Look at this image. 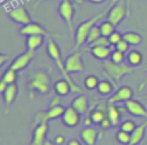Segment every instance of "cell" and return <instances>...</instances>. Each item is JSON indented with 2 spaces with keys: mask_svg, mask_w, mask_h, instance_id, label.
<instances>
[{
  "mask_svg": "<svg viewBox=\"0 0 147 145\" xmlns=\"http://www.w3.org/2000/svg\"><path fill=\"white\" fill-rule=\"evenodd\" d=\"M115 48L118 49V51H121V52H123V53H127V52L130 51V48H131V45H130L126 40L122 39L119 43H117V44L115 45Z\"/></svg>",
  "mask_w": 147,
  "mask_h": 145,
  "instance_id": "35",
  "label": "cell"
},
{
  "mask_svg": "<svg viewBox=\"0 0 147 145\" xmlns=\"http://www.w3.org/2000/svg\"><path fill=\"white\" fill-rule=\"evenodd\" d=\"M88 2V3H93V5H100V3H103L106 0H82V2Z\"/></svg>",
  "mask_w": 147,
  "mask_h": 145,
  "instance_id": "41",
  "label": "cell"
},
{
  "mask_svg": "<svg viewBox=\"0 0 147 145\" xmlns=\"http://www.w3.org/2000/svg\"><path fill=\"white\" fill-rule=\"evenodd\" d=\"M98 137H99V130L95 127L88 125L83 128L80 131V139L86 145H95Z\"/></svg>",
  "mask_w": 147,
  "mask_h": 145,
  "instance_id": "16",
  "label": "cell"
},
{
  "mask_svg": "<svg viewBox=\"0 0 147 145\" xmlns=\"http://www.w3.org/2000/svg\"><path fill=\"white\" fill-rule=\"evenodd\" d=\"M62 122L70 128H74L76 125H78V123L80 122V114L72 107V106H68L65 107L64 113L62 114Z\"/></svg>",
  "mask_w": 147,
  "mask_h": 145,
  "instance_id": "15",
  "label": "cell"
},
{
  "mask_svg": "<svg viewBox=\"0 0 147 145\" xmlns=\"http://www.w3.org/2000/svg\"><path fill=\"white\" fill-rule=\"evenodd\" d=\"M116 139H117V142L121 143L122 145H129L130 142H131V133L119 129V130L116 132Z\"/></svg>",
  "mask_w": 147,
  "mask_h": 145,
  "instance_id": "30",
  "label": "cell"
},
{
  "mask_svg": "<svg viewBox=\"0 0 147 145\" xmlns=\"http://www.w3.org/2000/svg\"><path fill=\"white\" fill-rule=\"evenodd\" d=\"M124 108L125 110L134 116V117H144V119H147V108L139 101V100H136V99H129L124 102Z\"/></svg>",
  "mask_w": 147,
  "mask_h": 145,
  "instance_id": "12",
  "label": "cell"
},
{
  "mask_svg": "<svg viewBox=\"0 0 147 145\" xmlns=\"http://www.w3.org/2000/svg\"><path fill=\"white\" fill-rule=\"evenodd\" d=\"M136 128H137L136 122H134L133 120H130V119L124 120V121H122V122L119 123V129H121V130H124V131H126V132H130V133L133 132Z\"/></svg>",
  "mask_w": 147,
  "mask_h": 145,
  "instance_id": "32",
  "label": "cell"
},
{
  "mask_svg": "<svg viewBox=\"0 0 147 145\" xmlns=\"http://www.w3.org/2000/svg\"><path fill=\"white\" fill-rule=\"evenodd\" d=\"M20 35L25 36V37L31 36V35H42V36H46V37H51V35L46 31V29L41 24H39L37 22H32V21L30 23L24 24V25L21 26Z\"/></svg>",
  "mask_w": 147,
  "mask_h": 145,
  "instance_id": "14",
  "label": "cell"
},
{
  "mask_svg": "<svg viewBox=\"0 0 147 145\" xmlns=\"http://www.w3.org/2000/svg\"><path fill=\"white\" fill-rule=\"evenodd\" d=\"M145 99H146V100H147V93H146V94H145Z\"/></svg>",
  "mask_w": 147,
  "mask_h": 145,
  "instance_id": "49",
  "label": "cell"
},
{
  "mask_svg": "<svg viewBox=\"0 0 147 145\" xmlns=\"http://www.w3.org/2000/svg\"><path fill=\"white\" fill-rule=\"evenodd\" d=\"M41 1H44V0H37V1H36V5L39 3V2H41Z\"/></svg>",
  "mask_w": 147,
  "mask_h": 145,
  "instance_id": "46",
  "label": "cell"
},
{
  "mask_svg": "<svg viewBox=\"0 0 147 145\" xmlns=\"http://www.w3.org/2000/svg\"><path fill=\"white\" fill-rule=\"evenodd\" d=\"M100 127H101L102 129H109L110 127H113V124H111V122H110V120H109V117H108V116H106V117H105V120L101 122Z\"/></svg>",
  "mask_w": 147,
  "mask_h": 145,
  "instance_id": "36",
  "label": "cell"
},
{
  "mask_svg": "<svg viewBox=\"0 0 147 145\" xmlns=\"http://www.w3.org/2000/svg\"><path fill=\"white\" fill-rule=\"evenodd\" d=\"M74 1H76L77 3H80V2H82V0H74Z\"/></svg>",
  "mask_w": 147,
  "mask_h": 145,
  "instance_id": "47",
  "label": "cell"
},
{
  "mask_svg": "<svg viewBox=\"0 0 147 145\" xmlns=\"http://www.w3.org/2000/svg\"><path fill=\"white\" fill-rule=\"evenodd\" d=\"M5 1H6V0H0V5H2V3L5 2Z\"/></svg>",
  "mask_w": 147,
  "mask_h": 145,
  "instance_id": "48",
  "label": "cell"
},
{
  "mask_svg": "<svg viewBox=\"0 0 147 145\" xmlns=\"http://www.w3.org/2000/svg\"><path fill=\"white\" fill-rule=\"evenodd\" d=\"M108 39H109L110 45H111V46H115L117 43H119V41L123 39V33H121L119 31L115 30V31H114V32L108 37Z\"/></svg>",
  "mask_w": 147,
  "mask_h": 145,
  "instance_id": "34",
  "label": "cell"
},
{
  "mask_svg": "<svg viewBox=\"0 0 147 145\" xmlns=\"http://www.w3.org/2000/svg\"><path fill=\"white\" fill-rule=\"evenodd\" d=\"M122 109L117 107L116 104L113 102H107V116L109 117L113 127L118 125L122 120Z\"/></svg>",
  "mask_w": 147,
  "mask_h": 145,
  "instance_id": "18",
  "label": "cell"
},
{
  "mask_svg": "<svg viewBox=\"0 0 147 145\" xmlns=\"http://www.w3.org/2000/svg\"><path fill=\"white\" fill-rule=\"evenodd\" d=\"M114 87L117 89L118 86L116 84H114L113 81H108V79H102L99 82L98 84V92L101 94V96H111L114 93Z\"/></svg>",
  "mask_w": 147,
  "mask_h": 145,
  "instance_id": "23",
  "label": "cell"
},
{
  "mask_svg": "<svg viewBox=\"0 0 147 145\" xmlns=\"http://www.w3.org/2000/svg\"><path fill=\"white\" fill-rule=\"evenodd\" d=\"M64 140H65L64 136H62V135H57V136L54 138V144H55V145H62V144L64 143Z\"/></svg>",
  "mask_w": 147,
  "mask_h": 145,
  "instance_id": "38",
  "label": "cell"
},
{
  "mask_svg": "<svg viewBox=\"0 0 147 145\" xmlns=\"http://www.w3.org/2000/svg\"><path fill=\"white\" fill-rule=\"evenodd\" d=\"M129 16H130V9L127 8V3L124 0H117V2H115L109 8L106 18L117 28Z\"/></svg>",
  "mask_w": 147,
  "mask_h": 145,
  "instance_id": "6",
  "label": "cell"
},
{
  "mask_svg": "<svg viewBox=\"0 0 147 145\" xmlns=\"http://www.w3.org/2000/svg\"><path fill=\"white\" fill-rule=\"evenodd\" d=\"M8 85H9V84H7V83L5 82V79L1 77V78H0V93L3 94V92L6 91V89H7Z\"/></svg>",
  "mask_w": 147,
  "mask_h": 145,
  "instance_id": "40",
  "label": "cell"
},
{
  "mask_svg": "<svg viewBox=\"0 0 147 145\" xmlns=\"http://www.w3.org/2000/svg\"><path fill=\"white\" fill-rule=\"evenodd\" d=\"M9 54H6V53H1L0 52V67H2L8 60H9Z\"/></svg>",
  "mask_w": 147,
  "mask_h": 145,
  "instance_id": "37",
  "label": "cell"
},
{
  "mask_svg": "<svg viewBox=\"0 0 147 145\" xmlns=\"http://www.w3.org/2000/svg\"><path fill=\"white\" fill-rule=\"evenodd\" d=\"M99 26H100V30H101L102 36H106V37H109L115 31V29H116V26L110 21H108L107 18L105 21H102Z\"/></svg>",
  "mask_w": 147,
  "mask_h": 145,
  "instance_id": "26",
  "label": "cell"
},
{
  "mask_svg": "<svg viewBox=\"0 0 147 145\" xmlns=\"http://www.w3.org/2000/svg\"><path fill=\"white\" fill-rule=\"evenodd\" d=\"M1 77L5 79V82L7 84H14L16 82V79H17V71L15 69H13L11 67H8L3 71V74H2Z\"/></svg>",
  "mask_w": 147,
  "mask_h": 145,
  "instance_id": "27",
  "label": "cell"
},
{
  "mask_svg": "<svg viewBox=\"0 0 147 145\" xmlns=\"http://www.w3.org/2000/svg\"><path fill=\"white\" fill-rule=\"evenodd\" d=\"M47 132H48L47 122L42 121V122H39L38 124H36L33 128V135H32V139H31L30 145H44L46 139H47L46 138Z\"/></svg>",
  "mask_w": 147,
  "mask_h": 145,
  "instance_id": "13",
  "label": "cell"
},
{
  "mask_svg": "<svg viewBox=\"0 0 147 145\" xmlns=\"http://www.w3.org/2000/svg\"><path fill=\"white\" fill-rule=\"evenodd\" d=\"M57 13L61 16V18L68 25L71 43L74 45V37H75V28H74V17H75V5L72 3V0H62L57 7Z\"/></svg>",
  "mask_w": 147,
  "mask_h": 145,
  "instance_id": "5",
  "label": "cell"
},
{
  "mask_svg": "<svg viewBox=\"0 0 147 145\" xmlns=\"http://www.w3.org/2000/svg\"><path fill=\"white\" fill-rule=\"evenodd\" d=\"M51 87V77L45 70H37L30 77L28 82V90L30 92V98H33V93L38 92L40 94H47Z\"/></svg>",
  "mask_w": 147,
  "mask_h": 145,
  "instance_id": "4",
  "label": "cell"
},
{
  "mask_svg": "<svg viewBox=\"0 0 147 145\" xmlns=\"http://www.w3.org/2000/svg\"><path fill=\"white\" fill-rule=\"evenodd\" d=\"M64 110H65V108L62 105H56V106L49 107L47 110H44V112H40L39 114H37L33 125H36V124H38L39 122H42V121L48 122L49 120H54V119L61 117L62 114L64 113Z\"/></svg>",
  "mask_w": 147,
  "mask_h": 145,
  "instance_id": "9",
  "label": "cell"
},
{
  "mask_svg": "<svg viewBox=\"0 0 147 145\" xmlns=\"http://www.w3.org/2000/svg\"><path fill=\"white\" fill-rule=\"evenodd\" d=\"M139 145H142V144H139Z\"/></svg>",
  "mask_w": 147,
  "mask_h": 145,
  "instance_id": "50",
  "label": "cell"
},
{
  "mask_svg": "<svg viewBox=\"0 0 147 145\" xmlns=\"http://www.w3.org/2000/svg\"><path fill=\"white\" fill-rule=\"evenodd\" d=\"M90 53L98 60L105 61L110 58L111 54V47L110 46H94L88 48Z\"/></svg>",
  "mask_w": 147,
  "mask_h": 145,
  "instance_id": "19",
  "label": "cell"
},
{
  "mask_svg": "<svg viewBox=\"0 0 147 145\" xmlns=\"http://www.w3.org/2000/svg\"><path fill=\"white\" fill-rule=\"evenodd\" d=\"M7 16L11 21H14L15 23L21 24V25H24V24H28L31 22V16H30L26 7L23 5H18V6L13 7L7 13Z\"/></svg>",
  "mask_w": 147,
  "mask_h": 145,
  "instance_id": "8",
  "label": "cell"
},
{
  "mask_svg": "<svg viewBox=\"0 0 147 145\" xmlns=\"http://www.w3.org/2000/svg\"><path fill=\"white\" fill-rule=\"evenodd\" d=\"M144 61V55L138 49H130L127 53H126V62L132 66V67H136L138 68Z\"/></svg>",
  "mask_w": 147,
  "mask_h": 145,
  "instance_id": "22",
  "label": "cell"
},
{
  "mask_svg": "<svg viewBox=\"0 0 147 145\" xmlns=\"http://www.w3.org/2000/svg\"><path fill=\"white\" fill-rule=\"evenodd\" d=\"M17 91L18 87L16 85V83L14 84H9L6 89V91L3 92V98H5V104H6V110H8L9 106L15 101L16 96H17Z\"/></svg>",
  "mask_w": 147,
  "mask_h": 145,
  "instance_id": "21",
  "label": "cell"
},
{
  "mask_svg": "<svg viewBox=\"0 0 147 145\" xmlns=\"http://www.w3.org/2000/svg\"><path fill=\"white\" fill-rule=\"evenodd\" d=\"M44 145H55V144H54V142H52V140H49V139H46V142H45Z\"/></svg>",
  "mask_w": 147,
  "mask_h": 145,
  "instance_id": "45",
  "label": "cell"
},
{
  "mask_svg": "<svg viewBox=\"0 0 147 145\" xmlns=\"http://www.w3.org/2000/svg\"><path fill=\"white\" fill-rule=\"evenodd\" d=\"M109 60H111L115 63H123L126 60V55H125V53H123V52H121V51L115 48L114 51H111Z\"/></svg>",
  "mask_w": 147,
  "mask_h": 145,
  "instance_id": "31",
  "label": "cell"
},
{
  "mask_svg": "<svg viewBox=\"0 0 147 145\" xmlns=\"http://www.w3.org/2000/svg\"><path fill=\"white\" fill-rule=\"evenodd\" d=\"M36 56V52L30 51V49H25L24 52H22L21 54H18L10 63L9 67H11L13 69H15L16 71H21L23 69H25L30 62L34 59Z\"/></svg>",
  "mask_w": 147,
  "mask_h": 145,
  "instance_id": "10",
  "label": "cell"
},
{
  "mask_svg": "<svg viewBox=\"0 0 147 145\" xmlns=\"http://www.w3.org/2000/svg\"><path fill=\"white\" fill-rule=\"evenodd\" d=\"M99 78L98 76L95 75H88L85 77L84 79V86L87 89V90H94L98 87V84H99Z\"/></svg>",
  "mask_w": 147,
  "mask_h": 145,
  "instance_id": "28",
  "label": "cell"
},
{
  "mask_svg": "<svg viewBox=\"0 0 147 145\" xmlns=\"http://www.w3.org/2000/svg\"><path fill=\"white\" fill-rule=\"evenodd\" d=\"M54 91L56 92V94L62 97V96H68L70 92H72V89H71L70 83L65 78H62V79H59L55 82Z\"/></svg>",
  "mask_w": 147,
  "mask_h": 145,
  "instance_id": "24",
  "label": "cell"
},
{
  "mask_svg": "<svg viewBox=\"0 0 147 145\" xmlns=\"http://www.w3.org/2000/svg\"><path fill=\"white\" fill-rule=\"evenodd\" d=\"M103 72L105 75L113 81L114 83H118L121 82V79L123 77H125L126 75L133 72V70L136 69V67L130 66L127 62H123V63H115L111 60H105L103 61Z\"/></svg>",
  "mask_w": 147,
  "mask_h": 145,
  "instance_id": "3",
  "label": "cell"
},
{
  "mask_svg": "<svg viewBox=\"0 0 147 145\" xmlns=\"http://www.w3.org/2000/svg\"><path fill=\"white\" fill-rule=\"evenodd\" d=\"M92 119H91V116H90V114H87V116H86V119H85V121H84V125L85 127H88V125H92Z\"/></svg>",
  "mask_w": 147,
  "mask_h": 145,
  "instance_id": "42",
  "label": "cell"
},
{
  "mask_svg": "<svg viewBox=\"0 0 147 145\" xmlns=\"http://www.w3.org/2000/svg\"><path fill=\"white\" fill-rule=\"evenodd\" d=\"M123 39L126 40L131 46H139L144 40L142 36L137 31H126V32H124L123 33Z\"/></svg>",
  "mask_w": 147,
  "mask_h": 145,
  "instance_id": "25",
  "label": "cell"
},
{
  "mask_svg": "<svg viewBox=\"0 0 147 145\" xmlns=\"http://www.w3.org/2000/svg\"><path fill=\"white\" fill-rule=\"evenodd\" d=\"M133 90L132 87H130L129 85H122L118 86L114 93L108 98V102H113V104H118V102H125L129 99L133 98Z\"/></svg>",
  "mask_w": 147,
  "mask_h": 145,
  "instance_id": "11",
  "label": "cell"
},
{
  "mask_svg": "<svg viewBox=\"0 0 147 145\" xmlns=\"http://www.w3.org/2000/svg\"><path fill=\"white\" fill-rule=\"evenodd\" d=\"M46 47H47V53H48V55L51 56V59L55 62V64H56L57 68L60 69V71H61V74H62L63 78H65V79L70 83L71 89H72V93H83L82 87L76 84V82L72 79V77L70 76V74L67 71L64 61H63L62 55H61V51H60V48H59V45H57L51 37H48V39H47V46H46Z\"/></svg>",
  "mask_w": 147,
  "mask_h": 145,
  "instance_id": "2",
  "label": "cell"
},
{
  "mask_svg": "<svg viewBox=\"0 0 147 145\" xmlns=\"http://www.w3.org/2000/svg\"><path fill=\"white\" fill-rule=\"evenodd\" d=\"M45 37L42 35H31V36H26V40H25V45H26V49L33 51L36 52L38 48H40L42 46V44L45 43Z\"/></svg>",
  "mask_w": 147,
  "mask_h": 145,
  "instance_id": "20",
  "label": "cell"
},
{
  "mask_svg": "<svg viewBox=\"0 0 147 145\" xmlns=\"http://www.w3.org/2000/svg\"><path fill=\"white\" fill-rule=\"evenodd\" d=\"M146 69H147V67H146ZM146 83H147V78H146V79H145V81H144V82L141 83V85L139 86V90H142V89L145 87V85H146Z\"/></svg>",
  "mask_w": 147,
  "mask_h": 145,
  "instance_id": "44",
  "label": "cell"
},
{
  "mask_svg": "<svg viewBox=\"0 0 147 145\" xmlns=\"http://www.w3.org/2000/svg\"><path fill=\"white\" fill-rule=\"evenodd\" d=\"M60 97L61 96H59V94H56L53 99H52V101H51V104H49V107H53V106H56V105H60V101H61V99H60Z\"/></svg>",
  "mask_w": 147,
  "mask_h": 145,
  "instance_id": "39",
  "label": "cell"
},
{
  "mask_svg": "<svg viewBox=\"0 0 147 145\" xmlns=\"http://www.w3.org/2000/svg\"><path fill=\"white\" fill-rule=\"evenodd\" d=\"M70 106H72L80 115L86 114V113L90 110V105H88L87 96L84 94V93H79L78 96H76V97L71 100Z\"/></svg>",
  "mask_w": 147,
  "mask_h": 145,
  "instance_id": "17",
  "label": "cell"
},
{
  "mask_svg": "<svg viewBox=\"0 0 147 145\" xmlns=\"http://www.w3.org/2000/svg\"><path fill=\"white\" fill-rule=\"evenodd\" d=\"M115 1H117V0H111L110 3H109L103 10H101L100 13L95 14L94 16H92V17H90L88 20H86V21H84V22H82V23L78 24V26H77L76 30H75L74 45H72L75 51L80 49V47H82L84 44H86V40H87V36H88L90 30H91V29L93 28V25H95L100 20H102L105 16H107V13H108L109 8L115 3Z\"/></svg>",
  "mask_w": 147,
  "mask_h": 145,
  "instance_id": "1",
  "label": "cell"
},
{
  "mask_svg": "<svg viewBox=\"0 0 147 145\" xmlns=\"http://www.w3.org/2000/svg\"><path fill=\"white\" fill-rule=\"evenodd\" d=\"M102 33H101V30H100V26L99 25H93V28L90 30L88 32V36H87V40H86V44H92L94 40H96L99 37H101Z\"/></svg>",
  "mask_w": 147,
  "mask_h": 145,
  "instance_id": "29",
  "label": "cell"
},
{
  "mask_svg": "<svg viewBox=\"0 0 147 145\" xmlns=\"http://www.w3.org/2000/svg\"><path fill=\"white\" fill-rule=\"evenodd\" d=\"M94 46H111V45H110V43H109L108 37L101 36V37H99L96 40H94L92 44L88 45V47H94Z\"/></svg>",
  "mask_w": 147,
  "mask_h": 145,
  "instance_id": "33",
  "label": "cell"
},
{
  "mask_svg": "<svg viewBox=\"0 0 147 145\" xmlns=\"http://www.w3.org/2000/svg\"><path fill=\"white\" fill-rule=\"evenodd\" d=\"M67 145H82V143H80L78 139H75V138H74V139H70Z\"/></svg>",
  "mask_w": 147,
  "mask_h": 145,
  "instance_id": "43",
  "label": "cell"
},
{
  "mask_svg": "<svg viewBox=\"0 0 147 145\" xmlns=\"http://www.w3.org/2000/svg\"><path fill=\"white\" fill-rule=\"evenodd\" d=\"M65 69L69 74H76L82 72L84 70V61H83V51L78 49L74 53L69 54L67 59L64 60Z\"/></svg>",
  "mask_w": 147,
  "mask_h": 145,
  "instance_id": "7",
  "label": "cell"
}]
</instances>
